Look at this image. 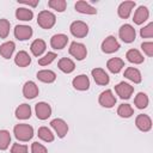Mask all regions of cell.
<instances>
[{"mask_svg":"<svg viewBox=\"0 0 153 153\" xmlns=\"http://www.w3.org/2000/svg\"><path fill=\"white\" fill-rule=\"evenodd\" d=\"M13 133L19 141H29L33 136V128L26 123H20L14 127Z\"/></svg>","mask_w":153,"mask_h":153,"instance_id":"obj_1","label":"cell"},{"mask_svg":"<svg viewBox=\"0 0 153 153\" xmlns=\"http://www.w3.org/2000/svg\"><path fill=\"white\" fill-rule=\"evenodd\" d=\"M56 22V17L50 11H42L37 16V23L42 29H50L54 26Z\"/></svg>","mask_w":153,"mask_h":153,"instance_id":"obj_2","label":"cell"},{"mask_svg":"<svg viewBox=\"0 0 153 153\" xmlns=\"http://www.w3.org/2000/svg\"><path fill=\"white\" fill-rule=\"evenodd\" d=\"M72 35L74 37H79V38H82V37H86V35L88 33V26L86 23L81 22V20H75L71 24V27H69Z\"/></svg>","mask_w":153,"mask_h":153,"instance_id":"obj_3","label":"cell"},{"mask_svg":"<svg viewBox=\"0 0 153 153\" xmlns=\"http://www.w3.org/2000/svg\"><path fill=\"white\" fill-rule=\"evenodd\" d=\"M118 35H120V38L126 42V43H131L134 39H135V36H136V32H135V29L130 25V24H124L121 26L120 31H118Z\"/></svg>","mask_w":153,"mask_h":153,"instance_id":"obj_4","label":"cell"},{"mask_svg":"<svg viewBox=\"0 0 153 153\" xmlns=\"http://www.w3.org/2000/svg\"><path fill=\"white\" fill-rule=\"evenodd\" d=\"M69 54L73 57H75L76 60H84L87 55V50H86V47L82 43L73 42L69 47Z\"/></svg>","mask_w":153,"mask_h":153,"instance_id":"obj_5","label":"cell"},{"mask_svg":"<svg viewBox=\"0 0 153 153\" xmlns=\"http://www.w3.org/2000/svg\"><path fill=\"white\" fill-rule=\"evenodd\" d=\"M118 49H120V43L117 42V39L114 36L106 37L102 43V50L106 54H112V53L117 51Z\"/></svg>","mask_w":153,"mask_h":153,"instance_id":"obj_6","label":"cell"},{"mask_svg":"<svg viewBox=\"0 0 153 153\" xmlns=\"http://www.w3.org/2000/svg\"><path fill=\"white\" fill-rule=\"evenodd\" d=\"M115 91H116V93L120 96V98H122V99H128V98H130V96L133 94L134 87H133L131 85H129V84L122 81V82H120V84H117V85L115 86Z\"/></svg>","mask_w":153,"mask_h":153,"instance_id":"obj_7","label":"cell"},{"mask_svg":"<svg viewBox=\"0 0 153 153\" xmlns=\"http://www.w3.org/2000/svg\"><path fill=\"white\" fill-rule=\"evenodd\" d=\"M99 104L104 108H112L116 104V98L111 90H105L99 96Z\"/></svg>","mask_w":153,"mask_h":153,"instance_id":"obj_8","label":"cell"},{"mask_svg":"<svg viewBox=\"0 0 153 153\" xmlns=\"http://www.w3.org/2000/svg\"><path fill=\"white\" fill-rule=\"evenodd\" d=\"M51 127L54 128L55 133L57 134L59 137H65L67 131H68V124L62 120V118H55L50 122Z\"/></svg>","mask_w":153,"mask_h":153,"instance_id":"obj_9","label":"cell"},{"mask_svg":"<svg viewBox=\"0 0 153 153\" xmlns=\"http://www.w3.org/2000/svg\"><path fill=\"white\" fill-rule=\"evenodd\" d=\"M35 111H36V116L39 120H47L50 115H51V108L48 103L44 102H39L36 104L35 106Z\"/></svg>","mask_w":153,"mask_h":153,"instance_id":"obj_10","label":"cell"},{"mask_svg":"<svg viewBox=\"0 0 153 153\" xmlns=\"http://www.w3.org/2000/svg\"><path fill=\"white\" fill-rule=\"evenodd\" d=\"M14 36L19 41L29 39L32 36V29L27 25H17L14 27Z\"/></svg>","mask_w":153,"mask_h":153,"instance_id":"obj_11","label":"cell"},{"mask_svg":"<svg viewBox=\"0 0 153 153\" xmlns=\"http://www.w3.org/2000/svg\"><path fill=\"white\" fill-rule=\"evenodd\" d=\"M23 94L27 99H32L36 96H38V86L33 81H26L23 86Z\"/></svg>","mask_w":153,"mask_h":153,"instance_id":"obj_12","label":"cell"},{"mask_svg":"<svg viewBox=\"0 0 153 153\" xmlns=\"http://www.w3.org/2000/svg\"><path fill=\"white\" fill-rule=\"evenodd\" d=\"M135 124L141 131H148L152 128V121H151L149 116L148 115H143V114H141V115H139L136 117Z\"/></svg>","mask_w":153,"mask_h":153,"instance_id":"obj_13","label":"cell"},{"mask_svg":"<svg viewBox=\"0 0 153 153\" xmlns=\"http://www.w3.org/2000/svg\"><path fill=\"white\" fill-rule=\"evenodd\" d=\"M92 76L94 79V81L98 85H108L109 84V75L106 74V72L102 68H93L92 69Z\"/></svg>","mask_w":153,"mask_h":153,"instance_id":"obj_14","label":"cell"},{"mask_svg":"<svg viewBox=\"0 0 153 153\" xmlns=\"http://www.w3.org/2000/svg\"><path fill=\"white\" fill-rule=\"evenodd\" d=\"M72 84H73L74 88L79 90V91H86L90 87V80L85 74H80V75L75 76L73 79Z\"/></svg>","mask_w":153,"mask_h":153,"instance_id":"obj_15","label":"cell"},{"mask_svg":"<svg viewBox=\"0 0 153 153\" xmlns=\"http://www.w3.org/2000/svg\"><path fill=\"white\" fill-rule=\"evenodd\" d=\"M148 16H149L148 8L145 7V6H140V7L135 11L134 17H133V20H134L135 24L140 25V24H142L143 22H146V20L148 19Z\"/></svg>","mask_w":153,"mask_h":153,"instance_id":"obj_16","label":"cell"},{"mask_svg":"<svg viewBox=\"0 0 153 153\" xmlns=\"http://www.w3.org/2000/svg\"><path fill=\"white\" fill-rule=\"evenodd\" d=\"M68 42V37L63 33H57V35H54L50 39V45L54 48V49H62L66 47Z\"/></svg>","mask_w":153,"mask_h":153,"instance_id":"obj_17","label":"cell"},{"mask_svg":"<svg viewBox=\"0 0 153 153\" xmlns=\"http://www.w3.org/2000/svg\"><path fill=\"white\" fill-rule=\"evenodd\" d=\"M134 6H135V2L134 1H124V2H122L118 6V10H117L118 16L121 18H123V19H127L130 16L131 10L134 8Z\"/></svg>","mask_w":153,"mask_h":153,"instance_id":"obj_18","label":"cell"},{"mask_svg":"<svg viewBox=\"0 0 153 153\" xmlns=\"http://www.w3.org/2000/svg\"><path fill=\"white\" fill-rule=\"evenodd\" d=\"M14 62L19 67H26V66H29L31 63V57L26 51L20 50V51L17 53V55L14 57Z\"/></svg>","mask_w":153,"mask_h":153,"instance_id":"obj_19","label":"cell"},{"mask_svg":"<svg viewBox=\"0 0 153 153\" xmlns=\"http://www.w3.org/2000/svg\"><path fill=\"white\" fill-rule=\"evenodd\" d=\"M126 57H127V60L129 61V62H131V63H135V65H140V63H142L143 62V56H142V54L137 50V49H129L128 51H127V54H126Z\"/></svg>","mask_w":153,"mask_h":153,"instance_id":"obj_20","label":"cell"},{"mask_svg":"<svg viewBox=\"0 0 153 153\" xmlns=\"http://www.w3.org/2000/svg\"><path fill=\"white\" fill-rule=\"evenodd\" d=\"M124 76L127 79H129L130 81H133L134 84H139L141 82V73L137 68H134V67H128L126 71H124Z\"/></svg>","mask_w":153,"mask_h":153,"instance_id":"obj_21","label":"cell"},{"mask_svg":"<svg viewBox=\"0 0 153 153\" xmlns=\"http://www.w3.org/2000/svg\"><path fill=\"white\" fill-rule=\"evenodd\" d=\"M45 48H47L45 42H44L43 39H39V38H38V39H35V41L31 43V47H30L31 53H32L35 56H41V55L44 53Z\"/></svg>","mask_w":153,"mask_h":153,"instance_id":"obj_22","label":"cell"},{"mask_svg":"<svg viewBox=\"0 0 153 153\" xmlns=\"http://www.w3.org/2000/svg\"><path fill=\"white\" fill-rule=\"evenodd\" d=\"M106 67L111 73H118L124 67V62L120 57H112L108 61Z\"/></svg>","mask_w":153,"mask_h":153,"instance_id":"obj_23","label":"cell"},{"mask_svg":"<svg viewBox=\"0 0 153 153\" xmlns=\"http://www.w3.org/2000/svg\"><path fill=\"white\" fill-rule=\"evenodd\" d=\"M75 10L80 13H84V14H96L97 13V10L94 7H92L86 1H78L75 4Z\"/></svg>","mask_w":153,"mask_h":153,"instance_id":"obj_24","label":"cell"},{"mask_svg":"<svg viewBox=\"0 0 153 153\" xmlns=\"http://www.w3.org/2000/svg\"><path fill=\"white\" fill-rule=\"evenodd\" d=\"M57 67H59L63 73H72V72L74 71V68H75V63H74L71 59H68V57H62V59L59 61Z\"/></svg>","mask_w":153,"mask_h":153,"instance_id":"obj_25","label":"cell"},{"mask_svg":"<svg viewBox=\"0 0 153 153\" xmlns=\"http://www.w3.org/2000/svg\"><path fill=\"white\" fill-rule=\"evenodd\" d=\"M31 116V108L29 104H20L16 109V117L19 120H27Z\"/></svg>","mask_w":153,"mask_h":153,"instance_id":"obj_26","label":"cell"},{"mask_svg":"<svg viewBox=\"0 0 153 153\" xmlns=\"http://www.w3.org/2000/svg\"><path fill=\"white\" fill-rule=\"evenodd\" d=\"M14 48H16V45H14V43L12 41L5 42V43H2L0 45V55L2 57H5V59H10L12 56L13 51H14Z\"/></svg>","mask_w":153,"mask_h":153,"instance_id":"obj_27","label":"cell"},{"mask_svg":"<svg viewBox=\"0 0 153 153\" xmlns=\"http://www.w3.org/2000/svg\"><path fill=\"white\" fill-rule=\"evenodd\" d=\"M37 78L41 80V81H43V82H53V81H55V79H56V74L53 72V71H50V69H43V71H39V72H37Z\"/></svg>","mask_w":153,"mask_h":153,"instance_id":"obj_28","label":"cell"},{"mask_svg":"<svg viewBox=\"0 0 153 153\" xmlns=\"http://www.w3.org/2000/svg\"><path fill=\"white\" fill-rule=\"evenodd\" d=\"M16 17L19 19V20H24V22H27V20H31L32 17H33V13L31 10L26 8V7H19L17 8L16 11Z\"/></svg>","mask_w":153,"mask_h":153,"instance_id":"obj_29","label":"cell"},{"mask_svg":"<svg viewBox=\"0 0 153 153\" xmlns=\"http://www.w3.org/2000/svg\"><path fill=\"white\" fill-rule=\"evenodd\" d=\"M38 137L42 139L45 142H51L54 141V134L48 127H41L38 129Z\"/></svg>","mask_w":153,"mask_h":153,"instance_id":"obj_30","label":"cell"},{"mask_svg":"<svg viewBox=\"0 0 153 153\" xmlns=\"http://www.w3.org/2000/svg\"><path fill=\"white\" fill-rule=\"evenodd\" d=\"M134 103H135L136 108H139V109H145V108H147V105H148V97H147V94L143 93V92L137 93V96H136L135 99H134Z\"/></svg>","mask_w":153,"mask_h":153,"instance_id":"obj_31","label":"cell"},{"mask_svg":"<svg viewBox=\"0 0 153 153\" xmlns=\"http://www.w3.org/2000/svg\"><path fill=\"white\" fill-rule=\"evenodd\" d=\"M117 114L123 118H128L134 114V110L129 104H121L117 109Z\"/></svg>","mask_w":153,"mask_h":153,"instance_id":"obj_32","label":"cell"},{"mask_svg":"<svg viewBox=\"0 0 153 153\" xmlns=\"http://www.w3.org/2000/svg\"><path fill=\"white\" fill-rule=\"evenodd\" d=\"M48 6L57 12H63L66 10V6H67V2L65 0H50L48 2Z\"/></svg>","mask_w":153,"mask_h":153,"instance_id":"obj_33","label":"cell"},{"mask_svg":"<svg viewBox=\"0 0 153 153\" xmlns=\"http://www.w3.org/2000/svg\"><path fill=\"white\" fill-rule=\"evenodd\" d=\"M11 135L7 130H0V149H6L10 146Z\"/></svg>","mask_w":153,"mask_h":153,"instance_id":"obj_34","label":"cell"},{"mask_svg":"<svg viewBox=\"0 0 153 153\" xmlns=\"http://www.w3.org/2000/svg\"><path fill=\"white\" fill-rule=\"evenodd\" d=\"M10 22L7 19H0V38H6L10 33Z\"/></svg>","mask_w":153,"mask_h":153,"instance_id":"obj_35","label":"cell"},{"mask_svg":"<svg viewBox=\"0 0 153 153\" xmlns=\"http://www.w3.org/2000/svg\"><path fill=\"white\" fill-rule=\"evenodd\" d=\"M55 59H56V54L53 53V51H49V53H47L43 57H41V59L38 60V65H41V66H47V65L51 63Z\"/></svg>","mask_w":153,"mask_h":153,"instance_id":"obj_36","label":"cell"},{"mask_svg":"<svg viewBox=\"0 0 153 153\" xmlns=\"http://www.w3.org/2000/svg\"><path fill=\"white\" fill-rule=\"evenodd\" d=\"M140 35H141V37L151 38L153 36V23H149L148 25H146L145 27H142L140 30Z\"/></svg>","mask_w":153,"mask_h":153,"instance_id":"obj_37","label":"cell"},{"mask_svg":"<svg viewBox=\"0 0 153 153\" xmlns=\"http://www.w3.org/2000/svg\"><path fill=\"white\" fill-rule=\"evenodd\" d=\"M31 153H48L47 148L39 143V142H33L31 145Z\"/></svg>","mask_w":153,"mask_h":153,"instance_id":"obj_38","label":"cell"},{"mask_svg":"<svg viewBox=\"0 0 153 153\" xmlns=\"http://www.w3.org/2000/svg\"><path fill=\"white\" fill-rule=\"evenodd\" d=\"M11 153H27V146L20 143H13L11 148Z\"/></svg>","mask_w":153,"mask_h":153,"instance_id":"obj_39","label":"cell"},{"mask_svg":"<svg viewBox=\"0 0 153 153\" xmlns=\"http://www.w3.org/2000/svg\"><path fill=\"white\" fill-rule=\"evenodd\" d=\"M142 50L146 53V55L148 56H153V43L152 42H145L141 44Z\"/></svg>","mask_w":153,"mask_h":153,"instance_id":"obj_40","label":"cell"},{"mask_svg":"<svg viewBox=\"0 0 153 153\" xmlns=\"http://www.w3.org/2000/svg\"><path fill=\"white\" fill-rule=\"evenodd\" d=\"M18 2H20V4H24V5H29V6H32V7H35V6H37V4H38V0H35V1H25V0H18Z\"/></svg>","mask_w":153,"mask_h":153,"instance_id":"obj_41","label":"cell"}]
</instances>
